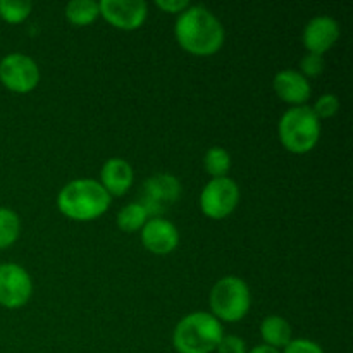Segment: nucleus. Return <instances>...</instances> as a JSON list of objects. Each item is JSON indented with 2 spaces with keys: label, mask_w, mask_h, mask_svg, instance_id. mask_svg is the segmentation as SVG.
Instances as JSON below:
<instances>
[{
  "label": "nucleus",
  "mask_w": 353,
  "mask_h": 353,
  "mask_svg": "<svg viewBox=\"0 0 353 353\" xmlns=\"http://www.w3.org/2000/svg\"><path fill=\"white\" fill-rule=\"evenodd\" d=\"M176 38L188 54L207 57L223 47L224 28L221 21L203 6H193L178 16Z\"/></svg>",
  "instance_id": "obj_1"
},
{
  "label": "nucleus",
  "mask_w": 353,
  "mask_h": 353,
  "mask_svg": "<svg viewBox=\"0 0 353 353\" xmlns=\"http://www.w3.org/2000/svg\"><path fill=\"white\" fill-rule=\"evenodd\" d=\"M110 205V195L99 181L74 179L59 192L57 207L64 216L74 221H93Z\"/></svg>",
  "instance_id": "obj_2"
},
{
  "label": "nucleus",
  "mask_w": 353,
  "mask_h": 353,
  "mask_svg": "<svg viewBox=\"0 0 353 353\" xmlns=\"http://www.w3.org/2000/svg\"><path fill=\"white\" fill-rule=\"evenodd\" d=\"M223 336V326L212 314L193 312L179 321L172 343L178 353H212Z\"/></svg>",
  "instance_id": "obj_3"
},
{
  "label": "nucleus",
  "mask_w": 353,
  "mask_h": 353,
  "mask_svg": "<svg viewBox=\"0 0 353 353\" xmlns=\"http://www.w3.org/2000/svg\"><path fill=\"white\" fill-rule=\"evenodd\" d=\"M279 140L292 154H307L317 145L321 137V121L312 107L300 105L286 110L279 119Z\"/></svg>",
  "instance_id": "obj_4"
},
{
  "label": "nucleus",
  "mask_w": 353,
  "mask_h": 353,
  "mask_svg": "<svg viewBox=\"0 0 353 353\" xmlns=\"http://www.w3.org/2000/svg\"><path fill=\"white\" fill-rule=\"evenodd\" d=\"M209 302L217 321L238 323L250 310V290L243 279L226 276L214 285Z\"/></svg>",
  "instance_id": "obj_5"
},
{
  "label": "nucleus",
  "mask_w": 353,
  "mask_h": 353,
  "mask_svg": "<svg viewBox=\"0 0 353 353\" xmlns=\"http://www.w3.org/2000/svg\"><path fill=\"white\" fill-rule=\"evenodd\" d=\"M140 205L147 216L164 214L174 205L181 196V183L172 174H155L148 178L141 186Z\"/></svg>",
  "instance_id": "obj_6"
},
{
  "label": "nucleus",
  "mask_w": 353,
  "mask_h": 353,
  "mask_svg": "<svg viewBox=\"0 0 353 353\" xmlns=\"http://www.w3.org/2000/svg\"><path fill=\"white\" fill-rule=\"evenodd\" d=\"M240 202V188L231 178H214L200 195V209L210 219H224L236 209Z\"/></svg>",
  "instance_id": "obj_7"
},
{
  "label": "nucleus",
  "mask_w": 353,
  "mask_h": 353,
  "mask_svg": "<svg viewBox=\"0 0 353 353\" xmlns=\"http://www.w3.org/2000/svg\"><path fill=\"white\" fill-rule=\"evenodd\" d=\"M0 81L10 92L28 93L37 88L40 69L28 55L9 54L0 61Z\"/></svg>",
  "instance_id": "obj_8"
},
{
  "label": "nucleus",
  "mask_w": 353,
  "mask_h": 353,
  "mask_svg": "<svg viewBox=\"0 0 353 353\" xmlns=\"http://www.w3.org/2000/svg\"><path fill=\"white\" fill-rule=\"evenodd\" d=\"M33 283L26 269L17 264L0 265V305L6 309H21L31 296Z\"/></svg>",
  "instance_id": "obj_9"
},
{
  "label": "nucleus",
  "mask_w": 353,
  "mask_h": 353,
  "mask_svg": "<svg viewBox=\"0 0 353 353\" xmlns=\"http://www.w3.org/2000/svg\"><path fill=\"white\" fill-rule=\"evenodd\" d=\"M99 9L107 23L124 31L138 30L148 14L147 2L143 0H102Z\"/></svg>",
  "instance_id": "obj_10"
},
{
  "label": "nucleus",
  "mask_w": 353,
  "mask_h": 353,
  "mask_svg": "<svg viewBox=\"0 0 353 353\" xmlns=\"http://www.w3.org/2000/svg\"><path fill=\"white\" fill-rule=\"evenodd\" d=\"M141 243L152 254L168 255L178 247L179 233L174 224L169 221L162 217H152L141 228Z\"/></svg>",
  "instance_id": "obj_11"
},
{
  "label": "nucleus",
  "mask_w": 353,
  "mask_h": 353,
  "mask_svg": "<svg viewBox=\"0 0 353 353\" xmlns=\"http://www.w3.org/2000/svg\"><path fill=\"white\" fill-rule=\"evenodd\" d=\"M340 37V24L330 16H317L307 23L303 30V45L309 54L323 55L336 43Z\"/></svg>",
  "instance_id": "obj_12"
},
{
  "label": "nucleus",
  "mask_w": 353,
  "mask_h": 353,
  "mask_svg": "<svg viewBox=\"0 0 353 353\" xmlns=\"http://www.w3.org/2000/svg\"><path fill=\"white\" fill-rule=\"evenodd\" d=\"M274 92L278 93L279 99L286 103H293V105L300 107L310 99V83L307 81L305 76L300 74L295 69H285L279 71L274 76Z\"/></svg>",
  "instance_id": "obj_13"
},
{
  "label": "nucleus",
  "mask_w": 353,
  "mask_h": 353,
  "mask_svg": "<svg viewBox=\"0 0 353 353\" xmlns=\"http://www.w3.org/2000/svg\"><path fill=\"white\" fill-rule=\"evenodd\" d=\"M133 168L119 157L109 159L100 171V185L110 196H123L133 185Z\"/></svg>",
  "instance_id": "obj_14"
},
{
  "label": "nucleus",
  "mask_w": 353,
  "mask_h": 353,
  "mask_svg": "<svg viewBox=\"0 0 353 353\" xmlns=\"http://www.w3.org/2000/svg\"><path fill=\"white\" fill-rule=\"evenodd\" d=\"M261 334L265 345L276 348V350L285 348L292 341V327L279 316L265 317L261 326Z\"/></svg>",
  "instance_id": "obj_15"
},
{
  "label": "nucleus",
  "mask_w": 353,
  "mask_h": 353,
  "mask_svg": "<svg viewBox=\"0 0 353 353\" xmlns=\"http://www.w3.org/2000/svg\"><path fill=\"white\" fill-rule=\"evenodd\" d=\"M100 16L99 3L93 0H72L65 6V17L74 26L92 24Z\"/></svg>",
  "instance_id": "obj_16"
},
{
  "label": "nucleus",
  "mask_w": 353,
  "mask_h": 353,
  "mask_svg": "<svg viewBox=\"0 0 353 353\" xmlns=\"http://www.w3.org/2000/svg\"><path fill=\"white\" fill-rule=\"evenodd\" d=\"M147 212L143 207L138 202L128 203L117 214V226L124 231V233H134V231L141 230L147 223Z\"/></svg>",
  "instance_id": "obj_17"
},
{
  "label": "nucleus",
  "mask_w": 353,
  "mask_h": 353,
  "mask_svg": "<svg viewBox=\"0 0 353 353\" xmlns=\"http://www.w3.org/2000/svg\"><path fill=\"white\" fill-rule=\"evenodd\" d=\"M21 231L19 216L7 207H0V250L10 247Z\"/></svg>",
  "instance_id": "obj_18"
},
{
  "label": "nucleus",
  "mask_w": 353,
  "mask_h": 353,
  "mask_svg": "<svg viewBox=\"0 0 353 353\" xmlns=\"http://www.w3.org/2000/svg\"><path fill=\"white\" fill-rule=\"evenodd\" d=\"M203 165L212 178H224L231 168V157L226 148L210 147L203 157Z\"/></svg>",
  "instance_id": "obj_19"
},
{
  "label": "nucleus",
  "mask_w": 353,
  "mask_h": 353,
  "mask_svg": "<svg viewBox=\"0 0 353 353\" xmlns=\"http://www.w3.org/2000/svg\"><path fill=\"white\" fill-rule=\"evenodd\" d=\"M31 9L33 6L28 0H0V17L6 23H23L30 16Z\"/></svg>",
  "instance_id": "obj_20"
},
{
  "label": "nucleus",
  "mask_w": 353,
  "mask_h": 353,
  "mask_svg": "<svg viewBox=\"0 0 353 353\" xmlns=\"http://www.w3.org/2000/svg\"><path fill=\"white\" fill-rule=\"evenodd\" d=\"M338 109H340V100H338L336 95L333 93H324L314 103V114L317 116V119H327V117L336 116Z\"/></svg>",
  "instance_id": "obj_21"
},
{
  "label": "nucleus",
  "mask_w": 353,
  "mask_h": 353,
  "mask_svg": "<svg viewBox=\"0 0 353 353\" xmlns=\"http://www.w3.org/2000/svg\"><path fill=\"white\" fill-rule=\"evenodd\" d=\"M324 65H326V62H324L323 55L307 54L305 57L302 59V62H300V69H302L300 74L309 76V78H316V76L323 74Z\"/></svg>",
  "instance_id": "obj_22"
},
{
  "label": "nucleus",
  "mask_w": 353,
  "mask_h": 353,
  "mask_svg": "<svg viewBox=\"0 0 353 353\" xmlns=\"http://www.w3.org/2000/svg\"><path fill=\"white\" fill-rule=\"evenodd\" d=\"M216 350L217 353H247V345L240 336L230 334V336L221 338Z\"/></svg>",
  "instance_id": "obj_23"
},
{
  "label": "nucleus",
  "mask_w": 353,
  "mask_h": 353,
  "mask_svg": "<svg viewBox=\"0 0 353 353\" xmlns=\"http://www.w3.org/2000/svg\"><path fill=\"white\" fill-rule=\"evenodd\" d=\"M285 353H324L323 348L310 340H292L285 347Z\"/></svg>",
  "instance_id": "obj_24"
},
{
  "label": "nucleus",
  "mask_w": 353,
  "mask_h": 353,
  "mask_svg": "<svg viewBox=\"0 0 353 353\" xmlns=\"http://www.w3.org/2000/svg\"><path fill=\"white\" fill-rule=\"evenodd\" d=\"M155 6L161 10H165L169 14H181L190 7L186 0H155Z\"/></svg>",
  "instance_id": "obj_25"
},
{
  "label": "nucleus",
  "mask_w": 353,
  "mask_h": 353,
  "mask_svg": "<svg viewBox=\"0 0 353 353\" xmlns=\"http://www.w3.org/2000/svg\"><path fill=\"white\" fill-rule=\"evenodd\" d=\"M250 353H279V350H276V348L272 347H268V345H259V347H255L254 350H250Z\"/></svg>",
  "instance_id": "obj_26"
}]
</instances>
